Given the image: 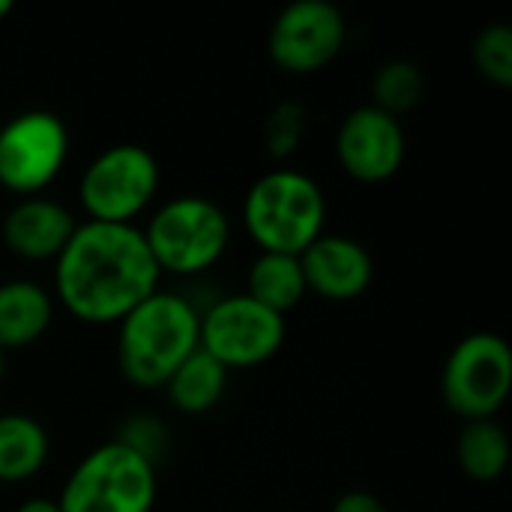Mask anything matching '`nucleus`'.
<instances>
[{
  "mask_svg": "<svg viewBox=\"0 0 512 512\" xmlns=\"http://www.w3.org/2000/svg\"><path fill=\"white\" fill-rule=\"evenodd\" d=\"M15 512H63V510H60L57 498H45V495H36V498H27V501H21V504H18V510H15Z\"/></svg>",
  "mask_w": 512,
  "mask_h": 512,
  "instance_id": "obj_24",
  "label": "nucleus"
},
{
  "mask_svg": "<svg viewBox=\"0 0 512 512\" xmlns=\"http://www.w3.org/2000/svg\"><path fill=\"white\" fill-rule=\"evenodd\" d=\"M348 42V18L330 0H294L270 24L267 54L288 75L327 69Z\"/></svg>",
  "mask_w": 512,
  "mask_h": 512,
  "instance_id": "obj_10",
  "label": "nucleus"
},
{
  "mask_svg": "<svg viewBox=\"0 0 512 512\" xmlns=\"http://www.w3.org/2000/svg\"><path fill=\"white\" fill-rule=\"evenodd\" d=\"M228 378L231 372L222 369L210 354L198 348L189 360H183V366L168 378L162 390L180 414L201 417V414H210L225 399Z\"/></svg>",
  "mask_w": 512,
  "mask_h": 512,
  "instance_id": "obj_17",
  "label": "nucleus"
},
{
  "mask_svg": "<svg viewBox=\"0 0 512 512\" xmlns=\"http://www.w3.org/2000/svg\"><path fill=\"white\" fill-rule=\"evenodd\" d=\"M156 495V465L114 438L69 471L57 504L63 512H153Z\"/></svg>",
  "mask_w": 512,
  "mask_h": 512,
  "instance_id": "obj_6",
  "label": "nucleus"
},
{
  "mask_svg": "<svg viewBox=\"0 0 512 512\" xmlns=\"http://www.w3.org/2000/svg\"><path fill=\"white\" fill-rule=\"evenodd\" d=\"M330 512H390V507L378 495L363 492V489H354V492L339 495L336 504L330 507Z\"/></svg>",
  "mask_w": 512,
  "mask_h": 512,
  "instance_id": "obj_23",
  "label": "nucleus"
},
{
  "mask_svg": "<svg viewBox=\"0 0 512 512\" xmlns=\"http://www.w3.org/2000/svg\"><path fill=\"white\" fill-rule=\"evenodd\" d=\"M240 219L258 252L300 255L327 228V195L306 171L270 168L249 186Z\"/></svg>",
  "mask_w": 512,
  "mask_h": 512,
  "instance_id": "obj_3",
  "label": "nucleus"
},
{
  "mask_svg": "<svg viewBox=\"0 0 512 512\" xmlns=\"http://www.w3.org/2000/svg\"><path fill=\"white\" fill-rule=\"evenodd\" d=\"M12 9H15V6H12L9 0H0V21H3L6 15H12Z\"/></svg>",
  "mask_w": 512,
  "mask_h": 512,
  "instance_id": "obj_26",
  "label": "nucleus"
},
{
  "mask_svg": "<svg viewBox=\"0 0 512 512\" xmlns=\"http://www.w3.org/2000/svg\"><path fill=\"white\" fill-rule=\"evenodd\" d=\"M165 426L153 417H132L123 423L117 441H123L126 447H132L135 453H141L144 459H150L156 465V459L165 453Z\"/></svg>",
  "mask_w": 512,
  "mask_h": 512,
  "instance_id": "obj_22",
  "label": "nucleus"
},
{
  "mask_svg": "<svg viewBox=\"0 0 512 512\" xmlns=\"http://www.w3.org/2000/svg\"><path fill=\"white\" fill-rule=\"evenodd\" d=\"M306 132H309L306 105L291 102V99L276 102L267 111V120H264V153L273 162H288L303 147Z\"/></svg>",
  "mask_w": 512,
  "mask_h": 512,
  "instance_id": "obj_20",
  "label": "nucleus"
},
{
  "mask_svg": "<svg viewBox=\"0 0 512 512\" xmlns=\"http://www.w3.org/2000/svg\"><path fill=\"white\" fill-rule=\"evenodd\" d=\"M201 306L159 288L117 324V369L138 390H162L198 351Z\"/></svg>",
  "mask_w": 512,
  "mask_h": 512,
  "instance_id": "obj_2",
  "label": "nucleus"
},
{
  "mask_svg": "<svg viewBox=\"0 0 512 512\" xmlns=\"http://www.w3.org/2000/svg\"><path fill=\"white\" fill-rule=\"evenodd\" d=\"M510 390L512 351L504 336L480 330L453 345L441 372V396L459 420H495Z\"/></svg>",
  "mask_w": 512,
  "mask_h": 512,
  "instance_id": "obj_7",
  "label": "nucleus"
},
{
  "mask_svg": "<svg viewBox=\"0 0 512 512\" xmlns=\"http://www.w3.org/2000/svg\"><path fill=\"white\" fill-rule=\"evenodd\" d=\"M6 375H9V354L0 351V384L6 381Z\"/></svg>",
  "mask_w": 512,
  "mask_h": 512,
  "instance_id": "obj_25",
  "label": "nucleus"
},
{
  "mask_svg": "<svg viewBox=\"0 0 512 512\" xmlns=\"http://www.w3.org/2000/svg\"><path fill=\"white\" fill-rule=\"evenodd\" d=\"M162 168L144 144L120 141L99 150L78 177V204L87 222L135 225L153 210Z\"/></svg>",
  "mask_w": 512,
  "mask_h": 512,
  "instance_id": "obj_5",
  "label": "nucleus"
},
{
  "mask_svg": "<svg viewBox=\"0 0 512 512\" xmlns=\"http://www.w3.org/2000/svg\"><path fill=\"white\" fill-rule=\"evenodd\" d=\"M57 303L51 291L33 279L0 282V351H21L36 345L54 324Z\"/></svg>",
  "mask_w": 512,
  "mask_h": 512,
  "instance_id": "obj_14",
  "label": "nucleus"
},
{
  "mask_svg": "<svg viewBox=\"0 0 512 512\" xmlns=\"http://www.w3.org/2000/svg\"><path fill=\"white\" fill-rule=\"evenodd\" d=\"M456 465L459 471L480 483H498L510 468V438L498 420H471L456 438Z\"/></svg>",
  "mask_w": 512,
  "mask_h": 512,
  "instance_id": "obj_18",
  "label": "nucleus"
},
{
  "mask_svg": "<svg viewBox=\"0 0 512 512\" xmlns=\"http://www.w3.org/2000/svg\"><path fill=\"white\" fill-rule=\"evenodd\" d=\"M51 438L30 414H0V486H21L42 474Z\"/></svg>",
  "mask_w": 512,
  "mask_h": 512,
  "instance_id": "obj_15",
  "label": "nucleus"
},
{
  "mask_svg": "<svg viewBox=\"0 0 512 512\" xmlns=\"http://www.w3.org/2000/svg\"><path fill=\"white\" fill-rule=\"evenodd\" d=\"M69 162V129L60 114L30 108L0 126V189L15 198L45 195Z\"/></svg>",
  "mask_w": 512,
  "mask_h": 512,
  "instance_id": "obj_9",
  "label": "nucleus"
},
{
  "mask_svg": "<svg viewBox=\"0 0 512 512\" xmlns=\"http://www.w3.org/2000/svg\"><path fill=\"white\" fill-rule=\"evenodd\" d=\"M246 297L261 303L276 315L294 312L306 300V279L300 267V255H279V252H258L246 273Z\"/></svg>",
  "mask_w": 512,
  "mask_h": 512,
  "instance_id": "obj_16",
  "label": "nucleus"
},
{
  "mask_svg": "<svg viewBox=\"0 0 512 512\" xmlns=\"http://www.w3.org/2000/svg\"><path fill=\"white\" fill-rule=\"evenodd\" d=\"M471 60L474 69L480 72V78H486L489 84L507 90L512 87V30L498 21V24H486L474 42H471Z\"/></svg>",
  "mask_w": 512,
  "mask_h": 512,
  "instance_id": "obj_21",
  "label": "nucleus"
},
{
  "mask_svg": "<svg viewBox=\"0 0 512 512\" xmlns=\"http://www.w3.org/2000/svg\"><path fill=\"white\" fill-rule=\"evenodd\" d=\"M75 228L78 219L63 201L51 195H33L15 198V204L6 210L0 222V240L21 261L54 264L66 243L72 240Z\"/></svg>",
  "mask_w": 512,
  "mask_h": 512,
  "instance_id": "obj_13",
  "label": "nucleus"
},
{
  "mask_svg": "<svg viewBox=\"0 0 512 512\" xmlns=\"http://www.w3.org/2000/svg\"><path fill=\"white\" fill-rule=\"evenodd\" d=\"M306 291L330 303H351L363 297L375 282L372 252L345 234H321L306 252H300Z\"/></svg>",
  "mask_w": 512,
  "mask_h": 512,
  "instance_id": "obj_12",
  "label": "nucleus"
},
{
  "mask_svg": "<svg viewBox=\"0 0 512 512\" xmlns=\"http://www.w3.org/2000/svg\"><path fill=\"white\" fill-rule=\"evenodd\" d=\"M288 324L252 297L228 294L201 306L198 348L228 372H246L270 363L285 345Z\"/></svg>",
  "mask_w": 512,
  "mask_h": 512,
  "instance_id": "obj_8",
  "label": "nucleus"
},
{
  "mask_svg": "<svg viewBox=\"0 0 512 512\" xmlns=\"http://www.w3.org/2000/svg\"><path fill=\"white\" fill-rule=\"evenodd\" d=\"M162 273L138 225L81 219L54 261V303L81 324L117 327L159 291Z\"/></svg>",
  "mask_w": 512,
  "mask_h": 512,
  "instance_id": "obj_1",
  "label": "nucleus"
},
{
  "mask_svg": "<svg viewBox=\"0 0 512 512\" xmlns=\"http://www.w3.org/2000/svg\"><path fill=\"white\" fill-rule=\"evenodd\" d=\"M339 168L366 186L393 180L402 171L408 138L402 120L384 114L375 105H360L348 111L333 138Z\"/></svg>",
  "mask_w": 512,
  "mask_h": 512,
  "instance_id": "obj_11",
  "label": "nucleus"
},
{
  "mask_svg": "<svg viewBox=\"0 0 512 512\" xmlns=\"http://www.w3.org/2000/svg\"><path fill=\"white\" fill-rule=\"evenodd\" d=\"M141 234L162 276L195 279L225 258L234 225L213 198L177 195L150 210Z\"/></svg>",
  "mask_w": 512,
  "mask_h": 512,
  "instance_id": "obj_4",
  "label": "nucleus"
},
{
  "mask_svg": "<svg viewBox=\"0 0 512 512\" xmlns=\"http://www.w3.org/2000/svg\"><path fill=\"white\" fill-rule=\"evenodd\" d=\"M426 93V78L423 69L411 60H387L378 66L375 78H372V102L375 108H381L390 117H402L408 111H414L423 102Z\"/></svg>",
  "mask_w": 512,
  "mask_h": 512,
  "instance_id": "obj_19",
  "label": "nucleus"
}]
</instances>
